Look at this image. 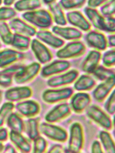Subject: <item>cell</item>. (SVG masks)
<instances>
[{"label":"cell","instance_id":"cell-8","mask_svg":"<svg viewBox=\"0 0 115 153\" xmlns=\"http://www.w3.org/2000/svg\"><path fill=\"white\" fill-rule=\"evenodd\" d=\"M86 45L89 48L99 51H104L108 47L107 37L101 31L91 30L83 36Z\"/></svg>","mask_w":115,"mask_h":153},{"label":"cell","instance_id":"cell-46","mask_svg":"<svg viewBox=\"0 0 115 153\" xmlns=\"http://www.w3.org/2000/svg\"><path fill=\"white\" fill-rule=\"evenodd\" d=\"M1 153H18L17 149L13 145L8 143L5 146L3 151Z\"/></svg>","mask_w":115,"mask_h":153},{"label":"cell","instance_id":"cell-9","mask_svg":"<svg viewBox=\"0 0 115 153\" xmlns=\"http://www.w3.org/2000/svg\"><path fill=\"white\" fill-rule=\"evenodd\" d=\"M79 74L77 70H71L65 73L52 76L47 80V84L52 88L65 87L75 82L78 78Z\"/></svg>","mask_w":115,"mask_h":153},{"label":"cell","instance_id":"cell-33","mask_svg":"<svg viewBox=\"0 0 115 153\" xmlns=\"http://www.w3.org/2000/svg\"><path fill=\"white\" fill-rule=\"evenodd\" d=\"M91 75L95 79L103 82L115 75V68H107L103 65H99Z\"/></svg>","mask_w":115,"mask_h":153},{"label":"cell","instance_id":"cell-4","mask_svg":"<svg viewBox=\"0 0 115 153\" xmlns=\"http://www.w3.org/2000/svg\"><path fill=\"white\" fill-rule=\"evenodd\" d=\"M40 131L41 133L46 137L58 143H65L69 138L67 131L54 124L42 122L40 124Z\"/></svg>","mask_w":115,"mask_h":153},{"label":"cell","instance_id":"cell-23","mask_svg":"<svg viewBox=\"0 0 115 153\" xmlns=\"http://www.w3.org/2000/svg\"><path fill=\"white\" fill-rule=\"evenodd\" d=\"M9 139L12 145L21 153H31L32 147L29 139L22 133L10 131Z\"/></svg>","mask_w":115,"mask_h":153},{"label":"cell","instance_id":"cell-1","mask_svg":"<svg viewBox=\"0 0 115 153\" xmlns=\"http://www.w3.org/2000/svg\"><path fill=\"white\" fill-rule=\"evenodd\" d=\"M83 12L92 26L98 30L110 34L115 33V17H105L98 9L86 7Z\"/></svg>","mask_w":115,"mask_h":153},{"label":"cell","instance_id":"cell-3","mask_svg":"<svg viewBox=\"0 0 115 153\" xmlns=\"http://www.w3.org/2000/svg\"><path fill=\"white\" fill-rule=\"evenodd\" d=\"M74 89L71 87L49 89L42 94V100L45 103L53 104L68 100L74 95Z\"/></svg>","mask_w":115,"mask_h":153},{"label":"cell","instance_id":"cell-7","mask_svg":"<svg viewBox=\"0 0 115 153\" xmlns=\"http://www.w3.org/2000/svg\"><path fill=\"white\" fill-rule=\"evenodd\" d=\"M68 149L73 152H80L84 143V132L83 126L80 123L75 122L70 129Z\"/></svg>","mask_w":115,"mask_h":153},{"label":"cell","instance_id":"cell-14","mask_svg":"<svg viewBox=\"0 0 115 153\" xmlns=\"http://www.w3.org/2000/svg\"><path fill=\"white\" fill-rule=\"evenodd\" d=\"M71 66V63L67 60H55L42 68L41 72V76L43 78H46L56 76L67 71Z\"/></svg>","mask_w":115,"mask_h":153},{"label":"cell","instance_id":"cell-35","mask_svg":"<svg viewBox=\"0 0 115 153\" xmlns=\"http://www.w3.org/2000/svg\"><path fill=\"white\" fill-rule=\"evenodd\" d=\"M15 109V105L12 102H7L3 104L0 110V125L1 127L5 123L8 117Z\"/></svg>","mask_w":115,"mask_h":153},{"label":"cell","instance_id":"cell-21","mask_svg":"<svg viewBox=\"0 0 115 153\" xmlns=\"http://www.w3.org/2000/svg\"><path fill=\"white\" fill-rule=\"evenodd\" d=\"M31 46L33 52L40 63L45 64L51 61L53 57V54L40 41L37 39H33Z\"/></svg>","mask_w":115,"mask_h":153},{"label":"cell","instance_id":"cell-13","mask_svg":"<svg viewBox=\"0 0 115 153\" xmlns=\"http://www.w3.org/2000/svg\"><path fill=\"white\" fill-rule=\"evenodd\" d=\"M33 95L32 89L27 86L12 87L5 91V98L7 102L18 103L29 99Z\"/></svg>","mask_w":115,"mask_h":153},{"label":"cell","instance_id":"cell-43","mask_svg":"<svg viewBox=\"0 0 115 153\" xmlns=\"http://www.w3.org/2000/svg\"><path fill=\"white\" fill-rule=\"evenodd\" d=\"M91 153H105L101 143L98 140L93 142L91 147Z\"/></svg>","mask_w":115,"mask_h":153},{"label":"cell","instance_id":"cell-39","mask_svg":"<svg viewBox=\"0 0 115 153\" xmlns=\"http://www.w3.org/2000/svg\"><path fill=\"white\" fill-rule=\"evenodd\" d=\"M1 21L5 22L11 20L17 15L16 9L11 7L3 6L1 8Z\"/></svg>","mask_w":115,"mask_h":153},{"label":"cell","instance_id":"cell-31","mask_svg":"<svg viewBox=\"0 0 115 153\" xmlns=\"http://www.w3.org/2000/svg\"><path fill=\"white\" fill-rule=\"evenodd\" d=\"M99 137L105 153H115V143L107 131H101L99 133Z\"/></svg>","mask_w":115,"mask_h":153},{"label":"cell","instance_id":"cell-15","mask_svg":"<svg viewBox=\"0 0 115 153\" xmlns=\"http://www.w3.org/2000/svg\"><path fill=\"white\" fill-rule=\"evenodd\" d=\"M41 69L40 64L37 62H33L26 65L14 77L16 84L22 85L27 84L32 81L39 73Z\"/></svg>","mask_w":115,"mask_h":153},{"label":"cell","instance_id":"cell-41","mask_svg":"<svg viewBox=\"0 0 115 153\" xmlns=\"http://www.w3.org/2000/svg\"><path fill=\"white\" fill-rule=\"evenodd\" d=\"M104 107L108 114L111 115L115 114V88L105 102Z\"/></svg>","mask_w":115,"mask_h":153},{"label":"cell","instance_id":"cell-20","mask_svg":"<svg viewBox=\"0 0 115 153\" xmlns=\"http://www.w3.org/2000/svg\"><path fill=\"white\" fill-rule=\"evenodd\" d=\"M1 68L4 69L15 63L23 61L25 58L24 53L12 49H5L1 51Z\"/></svg>","mask_w":115,"mask_h":153},{"label":"cell","instance_id":"cell-37","mask_svg":"<svg viewBox=\"0 0 115 153\" xmlns=\"http://www.w3.org/2000/svg\"><path fill=\"white\" fill-rule=\"evenodd\" d=\"M31 153H46L48 143L43 137L39 136L34 140Z\"/></svg>","mask_w":115,"mask_h":153},{"label":"cell","instance_id":"cell-5","mask_svg":"<svg viewBox=\"0 0 115 153\" xmlns=\"http://www.w3.org/2000/svg\"><path fill=\"white\" fill-rule=\"evenodd\" d=\"M87 50L86 45L82 41H72L67 44L58 51L56 56L61 59L76 58L85 54Z\"/></svg>","mask_w":115,"mask_h":153},{"label":"cell","instance_id":"cell-36","mask_svg":"<svg viewBox=\"0 0 115 153\" xmlns=\"http://www.w3.org/2000/svg\"><path fill=\"white\" fill-rule=\"evenodd\" d=\"M87 1L85 0H62L59 3L65 10L80 9L86 4Z\"/></svg>","mask_w":115,"mask_h":153},{"label":"cell","instance_id":"cell-34","mask_svg":"<svg viewBox=\"0 0 115 153\" xmlns=\"http://www.w3.org/2000/svg\"><path fill=\"white\" fill-rule=\"evenodd\" d=\"M11 29L6 22L1 21L0 25L1 38L3 43L5 45H11L13 39L14 34L12 33Z\"/></svg>","mask_w":115,"mask_h":153},{"label":"cell","instance_id":"cell-27","mask_svg":"<svg viewBox=\"0 0 115 153\" xmlns=\"http://www.w3.org/2000/svg\"><path fill=\"white\" fill-rule=\"evenodd\" d=\"M48 6L49 11L51 13L55 22L59 25H66L68 22L66 17L59 2H57L56 1H53Z\"/></svg>","mask_w":115,"mask_h":153},{"label":"cell","instance_id":"cell-51","mask_svg":"<svg viewBox=\"0 0 115 153\" xmlns=\"http://www.w3.org/2000/svg\"><path fill=\"white\" fill-rule=\"evenodd\" d=\"M53 1H42V2L44 3L45 4L47 5L53 2Z\"/></svg>","mask_w":115,"mask_h":153},{"label":"cell","instance_id":"cell-48","mask_svg":"<svg viewBox=\"0 0 115 153\" xmlns=\"http://www.w3.org/2000/svg\"><path fill=\"white\" fill-rule=\"evenodd\" d=\"M15 1H11V0H9V1H3V4L5 6L10 7L11 5L15 3Z\"/></svg>","mask_w":115,"mask_h":153},{"label":"cell","instance_id":"cell-38","mask_svg":"<svg viewBox=\"0 0 115 153\" xmlns=\"http://www.w3.org/2000/svg\"><path fill=\"white\" fill-rule=\"evenodd\" d=\"M102 61L104 66L113 68L115 66V49L111 48L105 51L102 55Z\"/></svg>","mask_w":115,"mask_h":153},{"label":"cell","instance_id":"cell-12","mask_svg":"<svg viewBox=\"0 0 115 153\" xmlns=\"http://www.w3.org/2000/svg\"><path fill=\"white\" fill-rule=\"evenodd\" d=\"M15 109L22 117L29 119L38 115L40 113L41 108L36 101L28 99L17 103Z\"/></svg>","mask_w":115,"mask_h":153},{"label":"cell","instance_id":"cell-45","mask_svg":"<svg viewBox=\"0 0 115 153\" xmlns=\"http://www.w3.org/2000/svg\"><path fill=\"white\" fill-rule=\"evenodd\" d=\"M64 149L60 144H55L52 146L46 153H64Z\"/></svg>","mask_w":115,"mask_h":153},{"label":"cell","instance_id":"cell-42","mask_svg":"<svg viewBox=\"0 0 115 153\" xmlns=\"http://www.w3.org/2000/svg\"><path fill=\"white\" fill-rule=\"evenodd\" d=\"M107 1V0H91L87 1V7L96 9L97 8L102 6Z\"/></svg>","mask_w":115,"mask_h":153},{"label":"cell","instance_id":"cell-17","mask_svg":"<svg viewBox=\"0 0 115 153\" xmlns=\"http://www.w3.org/2000/svg\"><path fill=\"white\" fill-rule=\"evenodd\" d=\"M115 87V75L98 85L93 91L94 99L98 102H102L106 99Z\"/></svg>","mask_w":115,"mask_h":153},{"label":"cell","instance_id":"cell-2","mask_svg":"<svg viewBox=\"0 0 115 153\" xmlns=\"http://www.w3.org/2000/svg\"><path fill=\"white\" fill-rule=\"evenodd\" d=\"M22 17L25 21L41 30L50 28L54 21L50 12L45 9L26 12L22 15Z\"/></svg>","mask_w":115,"mask_h":153},{"label":"cell","instance_id":"cell-22","mask_svg":"<svg viewBox=\"0 0 115 153\" xmlns=\"http://www.w3.org/2000/svg\"><path fill=\"white\" fill-rule=\"evenodd\" d=\"M52 31L56 35L67 40H79L83 37L82 31L74 27L54 26L52 28Z\"/></svg>","mask_w":115,"mask_h":153},{"label":"cell","instance_id":"cell-44","mask_svg":"<svg viewBox=\"0 0 115 153\" xmlns=\"http://www.w3.org/2000/svg\"><path fill=\"white\" fill-rule=\"evenodd\" d=\"M0 130V139L1 143H5L9 138V133L7 128L4 127H1Z\"/></svg>","mask_w":115,"mask_h":153},{"label":"cell","instance_id":"cell-30","mask_svg":"<svg viewBox=\"0 0 115 153\" xmlns=\"http://www.w3.org/2000/svg\"><path fill=\"white\" fill-rule=\"evenodd\" d=\"M31 42L29 37L15 33L11 45L19 51H25L29 48Z\"/></svg>","mask_w":115,"mask_h":153},{"label":"cell","instance_id":"cell-24","mask_svg":"<svg viewBox=\"0 0 115 153\" xmlns=\"http://www.w3.org/2000/svg\"><path fill=\"white\" fill-rule=\"evenodd\" d=\"M36 36L40 41L55 49L59 48L65 44V41L47 29L38 31Z\"/></svg>","mask_w":115,"mask_h":153},{"label":"cell","instance_id":"cell-40","mask_svg":"<svg viewBox=\"0 0 115 153\" xmlns=\"http://www.w3.org/2000/svg\"><path fill=\"white\" fill-rule=\"evenodd\" d=\"M100 12L105 17H112L115 15V1H107L100 7Z\"/></svg>","mask_w":115,"mask_h":153},{"label":"cell","instance_id":"cell-26","mask_svg":"<svg viewBox=\"0 0 115 153\" xmlns=\"http://www.w3.org/2000/svg\"><path fill=\"white\" fill-rule=\"evenodd\" d=\"M5 123L10 131L22 134L25 131V122L17 113H12L8 117Z\"/></svg>","mask_w":115,"mask_h":153},{"label":"cell","instance_id":"cell-6","mask_svg":"<svg viewBox=\"0 0 115 153\" xmlns=\"http://www.w3.org/2000/svg\"><path fill=\"white\" fill-rule=\"evenodd\" d=\"M108 114L95 105L90 106L86 110L87 117L107 131L113 128V121Z\"/></svg>","mask_w":115,"mask_h":153},{"label":"cell","instance_id":"cell-10","mask_svg":"<svg viewBox=\"0 0 115 153\" xmlns=\"http://www.w3.org/2000/svg\"><path fill=\"white\" fill-rule=\"evenodd\" d=\"M72 110L69 103L62 102L54 106L45 116L46 122L54 124L69 117Z\"/></svg>","mask_w":115,"mask_h":153},{"label":"cell","instance_id":"cell-47","mask_svg":"<svg viewBox=\"0 0 115 153\" xmlns=\"http://www.w3.org/2000/svg\"><path fill=\"white\" fill-rule=\"evenodd\" d=\"M107 38L108 47L115 49V33L108 35Z\"/></svg>","mask_w":115,"mask_h":153},{"label":"cell","instance_id":"cell-25","mask_svg":"<svg viewBox=\"0 0 115 153\" xmlns=\"http://www.w3.org/2000/svg\"><path fill=\"white\" fill-rule=\"evenodd\" d=\"M95 79L91 75H82L78 78L74 84V88L79 92H85L91 91L96 85Z\"/></svg>","mask_w":115,"mask_h":153},{"label":"cell","instance_id":"cell-49","mask_svg":"<svg viewBox=\"0 0 115 153\" xmlns=\"http://www.w3.org/2000/svg\"><path fill=\"white\" fill-rule=\"evenodd\" d=\"M113 134L115 137V114L113 121Z\"/></svg>","mask_w":115,"mask_h":153},{"label":"cell","instance_id":"cell-28","mask_svg":"<svg viewBox=\"0 0 115 153\" xmlns=\"http://www.w3.org/2000/svg\"><path fill=\"white\" fill-rule=\"evenodd\" d=\"M39 120L35 117L28 119L25 122V131L29 139L34 141L40 136Z\"/></svg>","mask_w":115,"mask_h":153},{"label":"cell","instance_id":"cell-19","mask_svg":"<svg viewBox=\"0 0 115 153\" xmlns=\"http://www.w3.org/2000/svg\"><path fill=\"white\" fill-rule=\"evenodd\" d=\"M9 25L11 29L15 33L29 37L35 36L38 32L35 27L20 18L15 17L9 21Z\"/></svg>","mask_w":115,"mask_h":153},{"label":"cell","instance_id":"cell-11","mask_svg":"<svg viewBox=\"0 0 115 153\" xmlns=\"http://www.w3.org/2000/svg\"><path fill=\"white\" fill-rule=\"evenodd\" d=\"M102 57L101 52L94 50H91L82 60L79 68L82 71L91 75L99 66Z\"/></svg>","mask_w":115,"mask_h":153},{"label":"cell","instance_id":"cell-16","mask_svg":"<svg viewBox=\"0 0 115 153\" xmlns=\"http://www.w3.org/2000/svg\"><path fill=\"white\" fill-rule=\"evenodd\" d=\"M91 101L89 94L84 92H79L72 96L69 104L72 111L76 114H81L90 107Z\"/></svg>","mask_w":115,"mask_h":153},{"label":"cell","instance_id":"cell-50","mask_svg":"<svg viewBox=\"0 0 115 153\" xmlns=\"http://www.w3.org/2000/svg\"><path fill=\"white\" fill-rule=\"evenodd\" d=\"M64 153H81L80 152L77 153L73 152L70 151L68 149H64Z\"/></svg>","mask_w":115,"mask_h":153},{"label":"cell","instance_id":"cell-29","mask_svg":"<svg viewBox=\"0 0 115 153\" xmlns=\"http://www.w3.org/2000/svg\"><path fill=\"white\" fill-rule=\"evenodd\" d=\"M41 1L38 0H24L19 1L14 3V7L19 12L31 11L40 8Z\"/></svg>","mask_w":115,"mask_h":153},{"label":"cell","instance_id":"cell-32","mask_svg":"<svg viewBox=\"0 0 115 153\" xmlns=\"http://www.w3.org/2000/svg\"><path fill=\"white\" fill-rule=\"evenodd\" d=\"M26 66L23 63H18L3 69L1 71V78L13 80L17 73Z\"/></svg>","mask_w":115,"mask_h":153},{"label":"cell","instance_id":"cell-18","mask_svg":"<svg viewBox=\"0 0 115 153\" xmlns=\"http://www.w3.org/2000/svg\"><path fill=\"white\" fill-rule=\"evenodd\" d=\"M67 21L73 26L85 32L91 30L92 25L88 19L78 10L71 11L66 14Z\"/></svg>","mask_w":115,"mask_h":153}]
</instances>
